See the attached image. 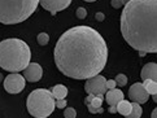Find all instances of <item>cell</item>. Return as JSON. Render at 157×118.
I'll list each match as a JSON object with an SVG mask.
<instances>
[{"mask_svg":"<svg viewBox=\"0 0 157 118\" xmlns=\"http://www.w3.org/2000/svg\"><path fill=\"white\" fill-rule=\"evenodd\" d=\"M94 96H95V95H91V93H88V96H87V97H86V100H85L86 105H87V104H90V101H91V100L94 99Z\"/></svg>","mask_w":157,"mask_h":118,"instance_id":"26","label":"cell"},{"mask_svg":"<svg viewBox=\"0 0 157 118\" xmlns=\"http://www.w3.org/2000/svg\"><path fill=\"white\" fill-rule=\"evenodd\" d=\"M142 114H143V109H142V106H140V104L132 101L131 103V112H130V114H128L127 117H130V118H140Z\"/></svg>","mask_w":157,"mask_h":118,"instance_id":"16","label":"cell"},{"mask_svg":"<svg viewBox=\"0 0 157 118\" xmlns=\"http://www.w3.org/2000/svg\"><path fill=\"white\" fill-rule=\"evenodd\" d=\"M26 86V79L24 75L18 74V73H10L8 77L4 78V88L8 93H20L24 91V88Z\"/></svg>","mask_w":157,"mask_h":118,"instance_id":"6","label":"cell"},{"mask_svg":"<svg viewBox=\"0 0 157 118\" xmlns=\"http://www.w3.org/2000/svg\"><path fill=\"white\" fill-rule=\"evenodd\" d=\"M75 14H77V17H78L79 20H85L86 17H87V10H86L85 8H82V7H81V8H78V9H77Z\"/></svg>","mask_w":157,"mask_h":118,"instance_id":"21","label":"cell"},{"mask_svg":"<svg viewBox=\"0 0 157 118\" xmlns=\"http://www.w3.org/2000/svg\"><path fill=\"white\" fill-rule=\"evenodd\" d=\"M156 117H157V110L153 109V112H152V118H156Z\"/></svg>","mask_w":157,"mask_h":118,"instance_id":"29","label":"cell"},{"mask_svg":"<svg viewBox=\"0 0 157 118\" xmlns=\"http://www.w3.org/2000/svg\"><path fill=\"white\" fill-rule=\"evenodd\" d=\"M122 2H123V5H125V4H126V3L128 2V0H122Z\"/></svg>","mask_w":157,"mask_h":118,"instance_id":"33","label":"cell"},{"mask_svg":"<svg viewBox=\"0 0 157 118\" xmlns=\"http://www.w3.org/2000/svg\"><path fill=\"white\" fill-rule=\"evenodd\" d=\"M116 83H117V86H120V87H123V86H126V83H127V77L125 74H118L116 77Z\"/></svg>","mask_w":157,"mask_h":118,"instance_id":"18","label":"cell"},{"mask_svg":"<svg viewBox=\"0 0 157 118\" xmlns=\"http://www.w3.org/2000/svg\"><path fill=\"white\" fill-rule=\"evenodd\" d=\"M42 77H43V69L36 63H31V64L29 63V65L24 69V78L29 82H33V83L38 82L42 79Z\"/></svg>","mask_w":157,"mask_h":118,"instance_id":"10","label":"cell"},{"mask_svg":"<svg viewBox=\"0 0 157 118\" xmlns=\"http://www.w3.org/2000/svg\"><path fill=\"white\" fill-rule=\"evenodd\" d=\"M27 112L36 118H46L53 113L56 109L55 106V97L49 89L38 88L34 89L26 101Z\"/></svg>","mask_w":157,"mask_h":118,"instance_id":"5","label":"cell"},{"mask_svg":"<svg viewBox=\"0 0 157 118\" xmlns=\"http://www.w3.org/2000/svg\"><path fill=\"white\" fill-rule=\"evenodd\" d=\"M51 92L53 95L55 100H60V99H65L68 95V88L64 84H56V86L51 89Z\"/></svg>","mask_w":157,"mask_h":118,"instance_id":"13","label":"cell"},{"mask_svg":"<svg viewBox=\"0 0 157 118\" xmlns=\"http://www.w3.org/2000/svg\"><path fill=\"white\" fill-rule=\"evenodd\" d=\"M95 18H96L99 22H101V21H104V18H105V14H104L103 12H98L96 14H95Z\"/></svg>","mask_w":157,"mask_h":118,"instance_id":"25","label":"cell"},{"mask_svg":"<svg viewBox=\"0 0 157 118\" xmlns=\"http://www.w3.org/2000/svg\"><path fill=\"white\" fill-rule=\"evenodd\" d=\"M110 4H112V7H113L114 9H120V8L123 7V2H122V0H112Z\"/></svg>","mask_w":157,"mask_h":118,"instance_id":"23","label":"cell"},{"mask_svg":"<svg viewBox=\"0 0 157 118\" xmlns=\"http://www.w3.org/2000/svg\"><path fill=\"white\" fill-rule=\"evenodd\" d=\"M39 0H0V24L16 25L36 10Z\"/></svg>","mask_w":157,"mask_h":118,"instance_id":"4","label":"cell"},{"mask_svg":"<svg viewBox=\"0 0 157 118\" xmlns=\"http://www.w3.org/2000/svg\"><path fill=\"white\" fill-rule=\"evenodd\" d=\"M53 56L57 69L65 77L88 79L104 70L108 47L99 31L90 26H75L60 36Z\"/></svg>","mask_w":157,"mask_h":118,"instance_id":"1","label":"cell"},{"mask_svg":"<svg viewBox=\"0 0 157 118\" xmlns=\"http://www.w3.org/2000/svg\"><path fill=\"white\" fill-rule=\"evenodd\" d=\"M128 99L139 104H145L149 99V93L145 91L143 83H134L128 88Z\"/></svg>","mask_w":157,"mask_h":118,"instance_id":"8","label":"cell"},{"mask_svg":"<svg viewBox=\"0 0 157 118\" xmlns=\"http://www.w3.org/2000/svg\"><path fill=\"white\" fill-rule=\"evenodd\" d=\"M139 56H140V57H144L145 52H144V51H139Z\"/></svg>","mask_w":157,"mask_h":118,"instance_id":"28","label":"cell"},{"mask_svg":"<svg viewBox=\"0 0 157 118\" xmlns=\"http://www.w3.org/2000/svg\"><path fill=\"white\" fill-rule=\"evenodd\" d=\"M116 108H117V113L127 117L128 114H130V112H131V103H130V101H127V100L122 99L120 103L116 105Z\"/></svg>","mask_w":157,"mask_h":118,"instance_id":"14","label":"cell"},{"mask_svg":"<svg viewBox=\"0 0 157 118\" xmlns=\"http://www.w3.org/2000/svg\"><path fill=\"white\" fill-rule=\"evenodd\" d=\"M31 51L27 43L17 38L0 42V67L9 73H18L29 65Z\"/></svg>","mask_w":157,"mask_h":118,"instance_id":"3","label":"cell"},{"mask_svg":"<svg viewBox=\"0 0 157 118\" xmlns=\"http://www.w3.org/2000/svg\"><path fill=\"white\" fill-rule=\"evenodd\" d=\"M2 81H4V75H3V74H0V82H2Z\"/></svg>","mask_w":157,"mask_h":118,"instance_id":"31","label":"cell"},{"mask_svg":"<svg viewBox=\"0 0 157 118\" xmlns=\"http://www.w3.org/2000/svg\"><path fill=\"white\" fill-rule=\"evenodd\" d=\"M157 0H128L121 14V32L131 48L157 52Z\"/></svg>","mask_w":157,"mask_h":118,"instance_id":"2","label":"cell"},{"mask_svg":"<svg viewBox=\"0 0 157 118\" xmlns=\"http://www.w3.org/2000/svg\"><path fill=\"white\" fill-rule=\"evenodd\" d=\"M117 87V83L114 79H109V81H106V88L108 89H112V88H116Z\"/></svg>","mask_w":157,"mask_h":118,"instance_id":"24","label":"cell"},{"mask_svg":"<svg viewBox=\"0 0 157 118\" xmlns=\"http://www.w3.org/2000/svg\"><path fill=\"white\" fill-rule=\"evenodd\" d=\"M36 40H38L39 46H46V44H48V42H49V35L47 32H40V34H38Z\"/></svg>","mask_w":157,"mask_h":118,"instance_id":"17","label":"cell"},{"mask_svg":"<svg viewBox=\"0 0 157 118\" xmlns=\"http://www.w3.org/2000/svg\"><path fill=\"white\" fill-rule=\"evenodd\" d=\"M143 86L149 95H156L157 93V82L156 81H151V79H144L143 81Z\"/></svg>","mask_w":157,"mask_h":118,"instance_id":"15","label":"cell"},{"mask_svg":"<svg viewBox=\"0 0 157 118\" xmlns=\"http://www.w3.org/2000/svg\"><path fill=\"white\" fill-rule=\"evenodd\" d=\"M140 78L144 79H151L157 82V65L156 63H148L143 66L142 73H140Z\"/></svg>","mask_w":157,"mask_h":118,"instance_id":"11","label":"cell"},{"mask_svg":"<svg viewBox=\"0 0 157 118\" xmlns=\"http://www.w3.org/2000/svg\"><path fill=\"white\" fill-rule=\"evenodd\" d=\"M65 118H75L77 117V112L74 108H66L64 112Z\"/></svg>","mask_w":157,"mask_h":118,"instance_id":"19","label":"cell"},{"mask_svg":"<svg viewBox=\"0 0 157 118\" xmlns=\"http://www.w3.org/2000/svg\"><path fill=\"white\" fill-rule=\"evenodd\" d=\"M123 99V93L118 88H112L105 92V101L109 105H117Z\"/></svg>","mask_w":157,"mask_h":118,"instance_id":"12","label":"cell"},{"mask_svg":"<svg viewBox=\"0 0 157 118\" xmlns=\"http://www.w3.org/2000/svg\"><path fill=\"white\" fill-rule=\"evenodd\" d=\"M85 2H87V3H92V2H96V0H85Z\"/></svg>","mask_w":157,"mask_h":118,"instance_id":"32","label":"cell"},{"mask_svg":"<svg viewBox=\"0 0 157 118\" xmlns=\"http://www.w3.org/2000/svg\"><path fill=\"white\" fill-rule=\"evenodd\" d=\"M39 4H42V7L51 12L52 16H55L60 10H64L71 4V0H39Z\"/></svg>","mask_w":157,"mask_h":118,"instance_id":"9","label":"cell"},{"mask_svg":"<svg viewBox=\"0 0 157 118\" xmlns=\"http://www.w3.org/2000/svg\"><path fill=\"white\" fill-rule=\"evenodd\" d=\"M85 91L87 93H91V95L105 93L108 91V88H106V79L99 74L88 78L86 84H85Z\"/></svg>","mask_w":157,"mask_h":118,"instance_id":"7","label":"cell"},{"mask_svg":"<svg viewBox=\"0 0 157 118\" xmlns=\"http://www.w3.org/2000/svg\"><path fill=\"white\" fill-rule=\"evenodd\" d=\"M101 104H103V100L101 99H99V97H96V96H94V99L90 101V105L91 106H94V108H99V106H101ZM98 113V112H96Z\"/></svg>","mask_w":157,"mask_h":118,"instance_id":"20","label":"cell"},{"mask_svg":"<svg viewBox=\"0 0 157 118\" xmlns=\"http://www.w3.org/2000/svg\"><path fill=\"white\" fill-rule=\"evenodd\" d=\"M108 112H109V113H112V114H113V113H117V108H116V105H110V108L108 109Z\"/></svg>","mask_w":157,"mask_h":118,"instance_id":"27","label":"cell"},{"mask_svg":"<svg viewBox=\"0 0 157 118\" xmlns=\"http://www.w3.org/2000/svg\"><path fill=\"white\" fill-rule=\"evenodd\" d=\"M66 105H68V103H66L65 99H60V100H56L55 101V106L59 109H63V108H66Z\"/></svg>","mask_w":157,"mask_h":118,"instance_id":"22","label":"cell"},{"mask_svg":"<svg viewBox=\"0 0 157 118\" xmlns=\"http://www.w3.org/2000/svg\"><path fill=\"white\" fill-rule=\"evenodd\" d=\"M151 96H152L153 101H155V103H156V101H157V93H156V95H151Z\"/></svg>","mask_w":157,"mask_h":118,"instance_id":"30","label":"cell"}]
</instances>
